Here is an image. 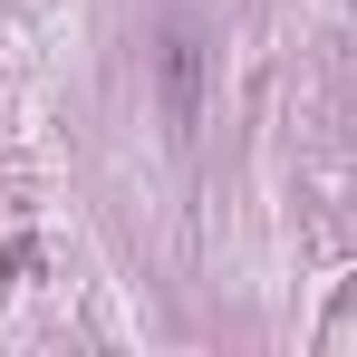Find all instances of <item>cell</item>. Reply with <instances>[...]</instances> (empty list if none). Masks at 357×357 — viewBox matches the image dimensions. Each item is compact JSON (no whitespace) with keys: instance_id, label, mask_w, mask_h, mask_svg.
I'll return each mask as SVG.
<instances>
[{"instance_id":"cell-1","label":"cell","mask_w":357,"mask_h":357,"mask_svg":"<svg viewBox=\"0 0 357 357\" xmlns=\"http://www.w3.org/2000/svg\"><path fill=\"white\" fill-rule=\"evenodd\" d=\"M165 126L174 135L203 126V39L193 29H165Z\"/></svg>"}]
</instances>
